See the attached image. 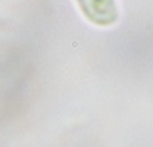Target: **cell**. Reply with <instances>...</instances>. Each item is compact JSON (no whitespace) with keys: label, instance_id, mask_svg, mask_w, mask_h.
<instances>
[{"label":"cell","instance_id":"6da1fadb","mask_svg":"<svg viewBox=\"0 0 153 147\" xmlns=\"http://www.w3.org/2000/svg\"><path fill=\"white\" fill-rule=\"evenodd\" d=\"M84 19L95 26H110L118 19L117 0H74Z\"/></svg>","mask_w":153,"mask_h":147}]
</instances>
